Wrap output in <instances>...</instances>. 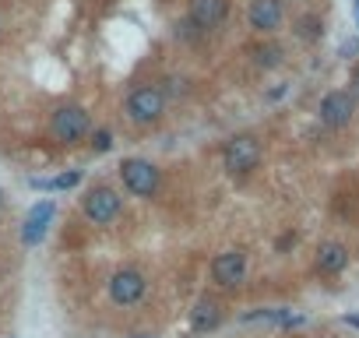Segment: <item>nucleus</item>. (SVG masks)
I'll return each instance as SVG.
<instances>
[{
	"label": "nucleus",
	"instance_id": "obj_20",
	"mask_svg": "<svg viewBox=\"0 0 359 338\" xmlns=\"http://www.w3.org/2000/svg\"><path fill=\"white\" fill-rule=\"evenodd\" d=\"M8 208V194H4V187H0V212Z\"/></svg>",
	"mask_w": 359,
	"mask_h": 338
},
{
	"label": "nucleus",
	"instance_id": "obj_7",
	"mask_svg": "<svg viewBox=\"0 0 359 338\" xmlns=\"http://www.w3.org/2000/svg\"><path fill=\"white\" fill-rule=\"evenodd\" d=\"M212 282L222 289H240L247 282V254L243 250H226L212 261Z\"/></svg>",
	"mask_w": 359,
	"mask_h": 338
},
{
	"label": "nucleus",
	"instance_id": "obj_21",
	"mask_svg": "<svg viewBox=\"0 0 359 338\" xmlns=\"http://www.w3.org/2000/svg\"><path fill=\"white\" fill-rule=\"evenodd\" d=\"M345 320H348V324H352V327H359V317H345Z\"/></svg>",
	"mask_w": 359,
	"mask_h": 338
},
{
	"label": "nucleus",
	"instance_id": "obj_16",
	"mask_svg": "<svg viewBox=\"0 0 359 338\" xmlns=\"http://www.w3.org/2000/svg\"><path fill=\"white\" fill-rule=\"evenodd\" d=\"M320 32H324L320 18H299L296 22V36L299 39H320Z\"/></svg>",
	"mask_w": 359,
	"mask_h": 338
},
{
	"label": "nucleus",
	"instance_id": "obj_18",
	"mask_svg": "<svg viewBox=\"0 0 359 338\" xmlns=\"http://www.w3.org/2000/svg\"><path fill=\"white\" fill-rule=\"evenodd\" d=\"M348 95H352V102H359V67H355L352 78H348Z\"/></svg>",
	"mask_w": 359,
	"mask_h": 338
},
{
	"label": "nucleus",
	"instance_id": "obj_17",
	"mask_svg": "<svg viewBox=\"0 0 359 338\" xmlns=\"http://www.w3.org/2000/svg\"><path fill=\"white\" fill-rule=\"evenodd\" d=\"M92 148L95 151H109L113 148V130H95L92 134Z\"/></svg>",
	"mask_w": 359,
	"mask_h": 338
},
{
	"label": "nucleus",
	"instance_id": "obj_19",
	"mask_svg": "<svg viewBox=\"0 0 359 338\" xmlns=\"http://www.w3.org/2000/svg\"><path fill=\"white\" fill-rule=\"evenodd\" d=\"M292 243H296V236H292V233H285V236H282V240H278L275 247H278V250H289Z\"/></svg>",
	"mask_w": 359,
	"mask_h": 338
},
{
	"label": "nucleus",
	"instance_id": "obj_9",
	"mask_svg": "<svg viewBox=\"0 0 359 338\" xmlns=\"http://www.w3.org/2000/svg\"><path fill=\"white\" fill-rule=\"evenodd\" d=\"M226 15H229V0H191L187 22L198 25L201 32H215V29H222Z\"/></svg>",
	"mask_w": 359,
	"mask_h": 338
},
{
	"label": "nucleus",
	"instance_id": "obj_15",
	"mask_svg": "<svg viewBox=\"0 0 359 338\" xmlns=\"http://www.w3.org/2000/svg\"><path fill=\"white\" fill-rule=\"evenodd\" d=\"M81 180V173L74 169V173H64V177H57V180H36V187H43V191H67V187H74Z\"/></svg>",
	"mask_w": 359,
	"mask_h": 338
},
{
	"label": "nucleus",
	"instance_id": "obj_23",
	"mask_svg": "<svg viewBox=\"0 0 359 338\" xmlns=\"http://www.w3.org/2000/svg\"><path fill=\"white\" fill-rule=\"evenodd\" d=\"M141 338H144V334H141Z\"/></svg>",
	"mask_w": 359,
	"mask_h": 338
},
{
	"label": "nucleus",
	"instance_id": "obj_14",
	"mask_svg": "<svg viewBox=\"0 0 359 338\" xmlns=\"http://www.w3.org/2000/svg\"><path fill=\"white\" fill-rule=\"evenodd\" d=\"M250 57H254V64H257V67H278V64H282V46L264 43V46H254V50H250Z\"/></svg>",
	"mask_w": 359,
	"mask_h": 338
},
{
	"label": "nucleus",
	"instance_id": "obj_3",
	"mask_svg": "<svg viewBox=\"0 0 359 338\" xmlns=\"http://www.w3.org/2000/svg\"><path fill=\"white\" fill-rule=\"evenodd\" d=\"M222 162H226V169H229L233 177H247L250 169H257V162H261V141L254 134L229 137V144L222 151Z\"/></svg>",
	"mask_w": 359,
	"mask_h": 338
},
{
	"label": "nucleus",
	"instance_id": "obj_4",
	"mask_svg": "<svg viewBox=\"0 0 359 338\" xmlns=\"http://www.w3.org/2000/svg\"><path fill=\"white\" fill-rule=\"evenodd\" d=\"M123 113L134 120V123H155L162 113H165V95L151 85H137L127 92V102H123Z\"/></svg>",
	"mask_w": 359,
	"mask_h": 338
},
{
	"label": "nucleus",
	"instance_id": "obj_6",
	"mask_svg": "<svg viewBox=\"0 0 359 338\" xmlns=\"http://www.w3.org/2000/svg\"><path fill=\"white\" fill-rule=\"evenodd\" d=\"M144 289H148V282H144V275H141L137 268H120V271H113V278H109V299H113L116 306H134V303H141V299H144Z\"/></svg>",
	"mask_w": 359,
	"mask_h": 338
},
{
	"label": "nucleus",
	"instance_id": "obj_22",
	"mask_svg": "<svg viewBox=\"0 0 359 338\" xmlns=\"http://www.w3.org/2000/svg\"><path fill=\"white\" fill-rule=\"evenodd\" d=\"M355 22H359V0H355Z\"/></svg>",
	"mask_w": 359,
	"mask_h": 338
},
{
	"label": "nucleus",
	"instance_id": "obj_8",
	"mask_svg": "<svg viewBox=\"0 0 359 338\" xmlns=\"http://www.w3.org/2000/svg\"><path fill=\"white\" fill-rule=\"evenodd\" d=\"M352 116H355V102H352L348 92H327V95L320 99V123H324V127L341 130V127L352 123Z\"/></svg>",
	"mask_w": 359,
	"mask_h": 338
},
{
	"label": "nucleus",
	"instance_id": "obj_12",
	"mask_svg": "<svg viewBox=\"0 0 359 338\" xmlns=\"http://www.w3.org/2000/svg\"><path fill=\"white\" fill-rule=\"evenodd\" d=\"M250 25L257 29V32H278L282 29V18H285V11H282V0H254L250 4Z\"/></svg>",
	"mask_w": 359,
	"mask_h": 338
},
{
	"label": "nucleus",
	"instance_id": "obj_10",
	"mask_svg": "<svg viewBox=\"0 0 359 338\" xmlns=\"http://www.w3.org/2000/svg\"><path fill=\"white\" fill-rule=\"evenodd\" d=\"M53 215H57V205H53V201H39V205L25 215V226H22V243H25V247L43 243V236H46V229H50Z\"/></svg>",
	"mask_w": 359,
	"mask_h": 338
},
{
	"label": "nucleus",
	"instance_id": "obj_1",
	"mask_svg": "<svg viewBox=\"0 0 359 338\" xmlns=\"http://www.w3.org/2000/svg\"><path fill=\"white\" fill-rule=\"evenodd\" d=\"M50 130L60 144H78L92 134V120H88V109L85 106H60L53 109V120H50Z\"/></svg>",
	"mask_w": 359,
	"mask_h": 338
},
{
	"label": "nucleus",
	"instance_id": "obj_11",
	"mask_svg": "<svg viewBox=\"0 0 359 338\" xmlns=\"http://www.w3.org/2000/svg\"><path fill=\"white\" fill-rule=\"evenodd\" d=\"M226 317V303L219 296H201L191 310V327L194 331H215Z\"/></svg>",
	"mask_w": 359,
	"mask_h": 338
},
{
	"label": "nucleus",
	"instance_id": "obj_13",
	"mask_svg": "<svg viewBox=\"0 0 359 338\" xmlns=\"http://www.w3.org/2000/svg\"><path fill=\"white\" fill-rule=\"evenodd\" d=\"M345 268H348V250L341 243L327 240V243L317 247V271L320 275H341Z\"/></svg>",
	"mask_w": 359,
	"mask_h": 338
},
{
	"label": "nucleus",
	"instance_id": "obj_2",
	"mask_svg": "<svg viewBox=\"0 0 359 338\" xmlns=\"http://www.w3.org/2000/svg\"><path fill=\"white\" fill-rule=\"evenodd\" d=\"M120 180H123V187L134 198H155L158 194V184H162L158 169L148 158H123L120 162Z\"/></svg>",
	"mask_w": 359,
	"mask_h": 338
},
{
	"label": "nucleus",
	"instance_id": "obj_5",
	"mask_svg": "<svg viewBox=\"0 0 359 338\" xmlns=\"http://www.w3.org/2000/svg\"><path fill=\"white\" fill-rule=\"evenodd\" d=\"M81 208H85V219H88V222H95V226H109V222L120 215L123 198H120L109 184H99V187H92V191L85 194Z\"/></svg>",
	"mask_w": 359,
	"mask_h": 338
}]
</instances>
